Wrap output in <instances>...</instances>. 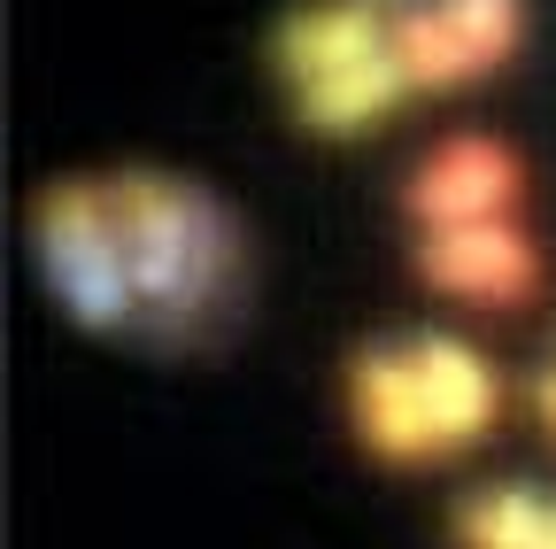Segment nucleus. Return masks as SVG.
<instances>
[{
	"mask_svg": "<svg viewBox=\"0 0 556 549\" xmlns=\"http://www.w3.org/2000/svg\"><path fill=\"white\" fill-rule=\"evenodd\" d=\"M109 225L131 271V295L139 317H148L163 340H186L217 295L232 287V225L217 201H201L178 178H148V171H124L109 178Z\"/></svg>",
	"mask_w": 556,
	"mask_h": 549,
	"instance_id": "f257e3e1",
	"label": "nucleus"
},
{
	"mask_svg": "<svg viewBox=\"0 0 556 549\" xmlns=\"http://www.w3.org/2000/svg\"><path fill=\"white\" fill-rule=\"evenodd\" d=\"M39 240H47V263H54V287L70 295L78 317L124 325L139 310L124 248H116V225H109V186H86V178L54 186L39 201Z\"/></svg>",
	"mask_w": 556,
	"mask_h": 549,
	"instance_id": "f03ea898",
	"label": "nucleus"
},
{
	"mask_svg": "<svg viewBox=\"0 0 556 549\" xmlns=\"http://www.w3.org/2000/svg\"><path fill=\"white\" fill-rule=\"evenodd\" d=\"M426 279L448 287V295H479V302H518L533 287V248L495 225V217H471V225H441L426 240Z\"/></svg>",
	"mask_w": 556,
	"mask_h": 549,
	"instance_id": "7ed1b4c3",
	"label": "nucleus"
},
{
	"mask_svg": "<svg viewBox=\"0 0 556 549\" xmlns=\"http://www.w3.org/2000/svg\"><path fill=\"white\" fill-rule=\"evenodd\" d=\"M510 186H518V171H510V155H503V148H486V140H456V148H441V155H433V171H426V178L409 186V210L441 233V225H471V217H486L495 201H510Z\"/></svg>",
	"mask_w": 556,
	"mask_h": 549,
	"instance_id": "20e7f679",
	"label": "nucleus"
},
{
	"mask_svg": "<svg viewBox=\"0 0 556 549\" xmlns=\"http://www.w3.org/2000/svg\"><path fill=\"white\" fill-rule=\"evenodd\" d=\"M387 24H394L387 0H317V9H302L287 32H278V62L302 71V78H325V71H340V62L379 54Z\"/></svg>",
	"mask_w": 556,
	"mask_h": 549,
	"instance_id": "39448f33",
	"label": "nucleus"
},
{
	"mask_svg": "<svg viewBox=\"0 0 556 549\" xmlns=\"http://www.w3.org/2000/svg\"><path fill=\"white\" fill-rule=\"evenodd\" d=\"M356 402H364L371 449H387V457H426V449H441L433 410H426V387H417V364H409V357L371 349V357L356 364Z\"/></svg>",
	"mask_w": 556,
	"mask_h": 549,
	"instance_id": "423d86ee",
	"label": "nucleus"
},
{
	"mask_svg": "<svg viewBox=\"0 0 556 549\" xmlns=\"http://www.w3.org/2000/svg\"><path fill=\"white\" fill-rule=\"evenodd\" d=\"M409 364H417V387H426V410H433L441 441H464V434H479L495 419V379H486V364L464 357L456 340H417Z\"/></svg>",
	"mask_w": 556,
	"mask_h": 549,
	"instance_id": "0eeeda50",
	"label": "nucleus"
},
{
	"mask_svg": "<svg viewBox=\"0 0 556 549\" xmlns=\"http://www.w3.org/2000/svg\"><path fill=\"white\" fill-rule=\"evenodd\" d=\"M394 93H402V62L379 47V54H364V62H340V71L309 78V86H302V116L325 124V132H348V124L379 116Z\"/></svg>",
	"mask_w": 556,
	"mask_h": 549,
	"instance_id": "6e6552de",
	"label": "nucleus"
},
{
	"mask_svg": "<svg viewBox=\"0 0 556 549\" xmlns=\"http://www.w3.org/2000/svg\"><path fill=\"white\" fill-rule=\"evenodd\" d=\"M387 54L402 62V78H426V86H441V78L464 71V54H456L441 9H394V24H387Z\"/></svg>",
	"mask_w": 556,
	"mask_h": 549,
	"instance_id": "1a4fd4ad",
	"label": "nucleus"
},
{
	"mask_svg": "<svg viewBox=\"0 0 556 549\" xmlns=\"http://www.w3.org/2000/svg\"><path fill=\"white\" fill-rule=\"evenodd\" d=\"M541 519H548L541 496L495 488V496H479V503L464 511V549H533V541H541Z\"/></svg>",
	"mask_w": 556,
	"mask_h": 549,
	"instance_id": "9d476101",
	"label": "nucleus"
},
{
	"mask_svg": "<svg viewBox=\"0 0 556 549\" xmlns=\"http://www.w3.org/2000/svg\"><path fill=\"white\" fill-rule=\"evenodd\" d=\"M441 24H448V39H456V54H464V71L495 62V54L518 39V9H510V0H448Z\"/></svg>",
	"mask_w": 556,
	"mask_h": 549,
	"instance_id": "9b49d317",
	"label": "nucleus"
},
{
	"mask_svg": "<svg viewBox=\"0 0 556 549\" xmlns=\"http://www.w3.org/2000/svg\"><path fill=\"white\" fill-rule=\"evenodd\" d=\"M533 402H541V419L556 426V372H541V379H533Z\"/></svg>",
	"mask_w": 556,
	"mask_h": 549,
	"instance_id": "f8f14e48",
	"label": "nucleus"
},
{
	"mask_svg": "<svg viewBox=\"0 0 556 549\" xmlns=\"http://www.w3.org/2000/svg\"><path fill=\"white\" fill-rule=\"evenodd\" d=\"M533 549H556V503H548V519H541V541Z\"/></svg>",
	"mask_w": 556,
	"mask_h": 549,
	"instance_id": "ddd939ff",
	"label": "nucleus"
}]
</instances>
